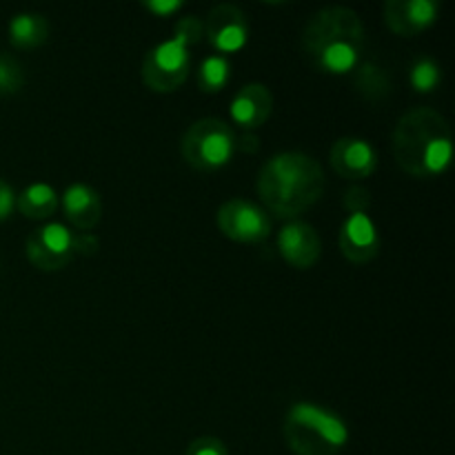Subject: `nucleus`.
<instances>
[{
	"mask_svg": "<svg viewBox=\"0 0 455 455\" xmlns=\"http://www.w3.org/2000/svg\"><path fill=\"white\" fill-rule=\"evenodd\" d=\"M98 238L93 234H87V231H80L78 235H74V240H71V247H74V256L76 253H83V256H92V253H96L98 249Z\"/></svg>",
	"mask_w": 455,
	"mask_h": 455,
	"instance_id": "obj_26",
	"label": "nucleus"
},
{
	"mask_svg": "<svg viewBox=\"0 0 455 455\" xmlns=\"http://www.w3.org/2000/svg\"><path fill=\"white\" fill-rule=\"evenodd\" d=\"M324 191L320 163L302 151H284L262 164L258 173V194L271 213L296 218L314 207Z\"/></svg>",
	"mask_w": 455,
	"mask_h": 455,
	"instance_id": "obj_1",
	"label": "nucleus"
},
{
	"mask_svg": "<svg viewBox=\"0 0 455 455\" xmlns=\"http://www.w3.org/2000/svg\"><path fill=\"white\" fill-rule=\"evenodd\" d=\"M16 204L27 218L43 220V218L53 216V212H56L58 194L52 185H47V182H34V185L22 189Z\"/></svg>",
	"mask_w": 455,
	"mask_h": 455,
	"instance_id": "obj_17",
	"label": "nucleus"
},
{
	"mask_svg": "<svg viewBox=\"0 0 455 455\" xmlns=\"http://www.w3.org/2000/svg\"><path fill=\"white\" fill-rule=\"evenodd\" d=\"M278 249L284 260L296 269H309L318 262L323 253L318 231L311 225L300 220H293L284 225L278 234Z\"/></svg>",
	"mask_w": 455,
	"mask_h": 455,
	"instance_id": "obj_12",
	"label": "nucleus"
},
{
	"mask_svg": "<svg viewBox=\"0 0 455 455\" xmlns=\"http://www.w3.org/2000/svg\"><path fill=\"white\" fill-rule=\"evenodd\" d=\"M411 84L416 92L429 93L440 84V67L431 58H420L411 67Z\"/></svg>",
	"mask_w": 455,
	"mask_h": 455,
	"instance_id": "obj_21",
	"label": "nucleus"
},
{
	"mask_svg": "<svg viewBox=\"0 0 455 455\" xmlns=\"http://www.w3.org/2000/svg\"><path fill=\"white\" fill-rule=\"evenodd\" d=\"M342 203H345V207L351 213H367L371 198H369V191L364 187H349L345 191V200Z\"/></svg>",
	"mask_w": 455,
	"mask_h": 455,
	"instance_id": "obj_24",
	"label": "nucleus"
},
{
	"mask_svg": "<svg viewBox=\"0 0 455 455\" xmlns=\"http://www.w3.org/2000/svg\"><path fill=\"white\" fill-rule=\"evenodd\" d=\"M284 440L296 455H336L349 443V427L318 404L298 403L284 420Z\"/></svg>",
	"mask_w": 455,
	"mask_h": 455,
	"instance_id": "obj_4",
	"label": "nucleus"
},
{
	"mask_svg": "<svg viewBox=\"0 0 455 455\" xmlns=\"http://www.w3.org/2000/svg\"><path fill=\"white\" fill-rule=\"evenodd\" d=\"M240 147H243V151H256L258 147H260V142H258L256 136H251V133H247V136H243V142H240Z\"/></svg>",
	"mask_w": 455,
	"mask_h": 455,
	"instance_id": "obj_28",
	"label": "nucleus"
},
{
	"mask_svg": "<svg viewBox=\"0 0 455 455\" xmlns=\"http://www.w3.org/2000/svg\"><path fill=\"white\" fill-rule=\"evenodd\" d=\"M191 53L182 40L169 38L149 49L142 62V78L154 92H176L189 76Z\"/></svg>",
	"mask_w": 455,
	"mask_h": 455,
	"instance_id": "obj_6",
	"label": "nucleus"
},
{
	"mask_svg": "<svg viewBox=\"0 0 455 455\" xmlns=\"http://www.w3.org/2000/svg\"><path fill=\"white\" fill-rule=\"evenodd\" d=\"M218 227L235 243H260L271 234V218L251 200L231 198L218 209Z\"/></svg>",
	"mask_w": 455,
	"mask_h": 455,
	"instance_id": "obj_7",
	"label": "nucleus"
},
{
	"mask_svg": "<svg viewBox=\"0 0 455 455\" xmlns=\"http://www.w3.org/2000/svg\"><path fill=\"white\" fill-rule=\"evenodd\" d=\"M49 38V22L40 13H16L9 20V40L18 49H34L47 43Z\"/></svg>",
	"mask_w": 455,
	"mask_h": 455,
	"instance_id": "obj_16",
	"label": "nucleus"
},
{
	"mask_svg": "<svg viewBox=\"0 0 455 455\" xmlns=\"http://www.w3.org/2000/svg\"><path fill=\"white\" fill-rule=\"evenodd\" d=\"M231 67L229 60L220 53H213V56H207L203 62H200L198 69V84L203 92H220L227 83H229Z\"/></svg>",
	"mask_w": 455,
	"mask_h": 455,
	"instance_id": "obj_19",
	"label": "nucleus"
},
{
	"mask_svg": "<svg viewBox=\"0 0 455 455\" xmlns=\"http://www.w3.org/2000/svg\"><path fill=\"white\" fill-rule=\"evenodd\" d=\"M25 84V71L22 65L9 53H0V96L18 93Z\"/></svg>",
	"mask_w": 455,
	"mask_h": 455,
	"instance_id": "obj_20",
	"label": "nucleus"
},
{
	"mask_svg": "<svg viewBox=\"0 0 455 455\" xmlns=\"http://www.w3.org/2000/svg\"><path fill=\"white\" fill-rule=\"evenodd\" d=\"M145 7L149 9V12L158 13V16H169V13L178 12V9L182 7L180 0H147Z\"/></svg>",
	"mask_w": 455,
	"mask_h": 455,
	"instance_id": "obj_27",
	"label": "nucleus"
},
{
	"mask_svg": "<svg viewBox=\"0 0 455 455\" xmlns=\"http://www.w3.org/2000/svg\"><path fill=\"white\" fill-rule=\"evenodd\" d=\"M274 109V96L269 89L260 83H251L240 89L234 96L229 107L231 120L243 129H258L267 123Z\"/></svg>",
	"mask_w": 455,
	"mask_h": 455,
	"instance_id": "obj_14",
	"label": "nucleus"
},
{
	"mask_svg": "<svg viewBox=\"0 0 455 455\" xmlns=\"http://www.w3.org/2000/svg\"><path fill=\"white\" fill-rule=\"evenodd\" d=\"M394 154L409 176H438L453 158L451 127L443 114L427 107L407 111L395 127Z\"/></svg>",
	"mask_w": 455,
	"mask_h": 455,
	"instance_id": "obj_3",
	"label": "nucleus"
},
{
	"mask_svg": "<svg viewBox=\"0 0 455 455\" xmlns=\"http://www.w3.org/2000/svg\"><path fill=\"white\" fill-rule=\"evenodd\" d=\"M187 455H229L222 440L213 438V435H203V438L194 440L187 449Z\"/></svg>",
	"mask_w": 455,
	"mask_h": 455,
	"instance_id": "obj_23",
	"label": "nucleus"
},
{
	"mask_svg": "<svg viewBox=\"0 0 455 455\" xmlns=\"http://www.w3.org/2000/svg\"><path fill=\"white\" fill-rule=\"evenodd\" d=\"M203 34H204V20H200L198 16H185L178 20L176 36H173V38L182 40L187 47H191V44H196L200 38H203Z\"/></svg>",
	"mask_w": 455,
	"mask_h": 455,
	"instance_id": "obj_22",
	"label": "nucleus"
},
{
	"mask_svg": "<svg viewBox=\"0 0 455 455\" xmlns=\"http://www.w3.org/2000/svg\"><path fill=\"white\" fill-rule=\"evenodd\" d=\"M382 13L391 31L411 38L434 25L438 18V4L434 0H387Z\"/></svg>",
	"mask_w": 455,
	"mask_h": 455,
	"instance_id": "obj_13",
	"label": "nucleus"
},
{
	"mask_svg": "<svg viewBox=\"0 0 455 455\" xmlns=\"http://www.w3.org/2000/svg\"><path fill=\"white\" fill-rule=\"evenodd\" d=\"M204 34L213 49L220 53H234L244 47L249 36L247 16L231 3L216 4L204 20Z\"/></svg>",
	"mask_w": 455,
	"mask_h": 455,
	"instance_id": "obj_9",
	"label": "nucleus"
},
{
	"mask_svg": "<svg viewBox=\"0 0 455 455\" xmlns=\"http://www.w3.org/2000/svg\"><path fill=\"white\" fill-rule=\"evenodd\" d=\"M13 207H16V194H13L12 185L0 178V222L12 216Z\"/></svg>",
	"mask_w": 455,
	"mask_h": 455,
	"instance_id": "obj_25",
	"label": "nucleus"
},
{
	"mask_svg": "<svg viewBox=\"0 0 455 455\" xmlns=\"http://www.w3.org/2000/svg\"><path fill=\"white\" fill-rule=\"evenodd\" d=\"M235 151L234 132L218 118H203L182 136V158L200 172L225 167Z\"/></svg>",
	"mask_w": 455,
	"mask_h": 455,
	"instance_id": "obj_5",
	"label": "nucleus"
},
{
	"mask_svg": "<svg viewBox=\"0 0 455 455\" xmlns=\"http://www.w3.org/2000/svg\"><path fill=\"white\" fill-rule=\"evenodd\" d=\"M74 234L60 222H47L44 227L36 229L27 238L25 253L34 267L43 271L62 269L74 258V247H71Z\"/></svg>",
	"mask_w": 455,
	"mask_h": 455,
	"instance_id": "obj_8",
	"label": "nucleus"
},
{
	"mask_svg": "<svg viewBox=\"0 0 455 455\" xmlns=\"http://www.w3.org/2000/svg\"><path fill=\"white\" fill-rule=\"evenodd\" d=\"M62 209H65V216L69 218L71 225L89 234L102 218L100 194L89 185L74 182L62 194Z\"/></svg>",
	"mask_w": 455,
	"mask_h": 455,
	"instance_id": "obj_15",
	"label": "nucleus"
},
{
	"mask_svg": "<svg viewBox=\"0 0 455 455\" xmlns=\"http://www.w3.org/2000/svg\"><path fill=\"white\" fill-rule=\"evenodd\" d=\"M355 89L367 100H380V98H385L389 93L391 80L385 74V69H380L373 62H364V65H360L358 76H355Z\"/></svg>",
	"mask_w": 455,
	"mask_h": 455,
	"instance_id": "obj_18",
	"label": "nucleus"
},
{
	"mask_svg": "<svg viewBox=\"0 0 455 455\" xmlns=\"http://www.w3.org/2000/svg\"><path fill=\"white\" fill-rule=\"evenodd\" d=\"M342 256L354 265H367L380 251V235H378L376 222L369 213H349L342 222L340 238Z\"/></svg>",
	"mask_w": 455,
	"mask_h": 455,
	"instance_id": "obj_10",
	"label": "nucleus"
},
{
	"mask_svg": "<svg viewBox=\"0 0 455 455\" xmlns=\"http://www.w3.org/2000/svg\"><path fill=\"white\" fill-rule=\"evenodd\" d=\"M358 13L342 4L320 9L302 34L307 58L324 74H349L358 67L367 38Z\"/></svg>",
	"mask_w": 455,
	"mask_h": 455,
	"instance_id": "obj_2",
	"label": "nucleus"
},
{
	"mask_svg": "<svg viewBox=\"0 0 455 455\" xmlns=\"http://www.w3.org/2000/svg\"><path fill=\"white\" fill-rule=\"evenodd\" d=\"M333 172L347 180H364L376 172L378 154L371 142L363 138H340L329 151Z\"/></svg>",
	"mask_w": 455,
	"mask_h": 455,
	"instance_id": "obj_11",
	"label": "nucleus"
}]
</instances>
